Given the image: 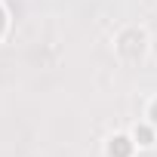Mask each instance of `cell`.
I'll return each instance as SVG.
<instances>
[{
	"mask_svg": "<svg viewBox=\"0 0 157 157\" xmlns=\"http://www.w3.org/2000/svg\"><path fill=\"white\" fill-rule=\"evenodd\" d=\"M145 34L139 31V28H126L120 37H117V56L123 59V62H129V65H136L142 56H145Z\"/></svg>",
	"mask_w": 157,
	"mask_h": 157,
	"instance_id": "cell-1",
	"label": "cell"
},
{
	"mask_svg": "<svg viewBox=\"0 0 157 157\" xmlns=\"http://www.w3.org/2000/svg\"><path fill=\"white\" fill-rule=\"evenodd\" d=\"M3 28H6V13H3V6H0V37H3Z\"/></svg>",
	"mask_w": 157,
	"mask_h": 157,
	"instance_id": "cell-5",
	"label": "cell"
},
{
	"mask_svg": "<svg viewBox=\"0 0 157 157\" xmlns=\"http://www.w3.org/2000/svg\"><path fill=\"white\" fill-rule=\"evenodd\" d=\"M132 145H136L132 139H126V136H114L111 145H108V154H111V157H129V154H132Z\"/></svg>",
	"mask_w": 157,
	"mask_h": 157,
	"instance_id": "cell-2",
	"label": "cell"
},
{
	"mask_svg": "<svg viewBox=\"0 0 157 157\" xmlns=\"http://www.w3.org/2000/svg\"><path fill=\"white\" fill-rule=\"evenodd\" d=\"M154 132H157L154 126H145V123H142V126H136L132 139H136V142H139L142 148H148V145H154Z\"/></svg>",
	"mask_w": 157,
	"mask_h": 157,
	"instance_id": "cell-3",
	"label": "cell"
},
{
	"mask_svg": "<svg viewBox=\"0 0 157 157\" xmlns=\"http://www.w3.org/2000/svg\"><path fill=\"white\" fill-rule=\"evenodd\" d=\"M148 117H151V126L157 129V99L151 102V111H148Z\"/></svg>",
	"mask_w": 157,
	"mask_h": 157,
	"instance_id": "cell-4",
	"label": "cell"
}]
</instances>
